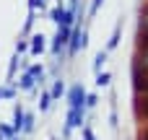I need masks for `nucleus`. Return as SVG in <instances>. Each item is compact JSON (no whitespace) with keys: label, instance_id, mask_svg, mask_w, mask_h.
<instances>
[{"label":"nucleus","instance_id":"nucleus-1","mask_svg":"<svg viewBox=\"0 0 148 140\" xmlns=\"http://www.w3.org/2000/svg\"><path fill=\"white\" fill-rule=\"evenodd\" d=\"M140 47L148 49V10L143 13V18H140Z\"/></svg>","mask_w":148,"mask_h":140},{"label":"nucleus","instance_id":"nucleus-2","mask_svg":"<svg viewBox=\"0 0 148 140\" xmlns=\"http://www.w3.org/2000/svg\"><path fill=\"white\" fill-rule=\"evenodd\" d=\"M135 86H138V91H148V73L143 70V75L135 70Z\"/></svg>","mask_w":148,"mask_h":140},{"label":"nucleus","instance_id":"nucleus-3","mask_svg":"<svg viewBox=\"0 0 148 140\" xmlns=\"http://www.w3.org/2000/svg\"><path fill=\"white\" fill-rule=\"evenodd\" d=\"M138 112H143V117H148V99H143V104L138 107Z\"/></svg>","mask_w":148,"mask_h":140},{"label":"nucleus","instance_id":"nucleus-4","mask_svg":"<svg viewBox=\"0 0 148 140\" xmlns=\"http://www.w3.org/2000/svg\"><path fill=\"white\" fill-rule=\"evenodd\" d=\"M99 5H101V0H94V10H96V8H99Z\"/></svg>","mask_w":148,"mask_h":140},{"label":"nucleus","instance_id":"nucleus-5","mask_svg":"<svg viewBox=\"0 0 148 140\" xmlns=\"http://www.w3.org/2000/svg\"><path fill=\"white\" fill-rule=\"evenodd\" d=\"M140 140H148V130H146V132H143V135H140Z\"/></svg>","mask_w":148,"mask_h":140}]
</instances>
